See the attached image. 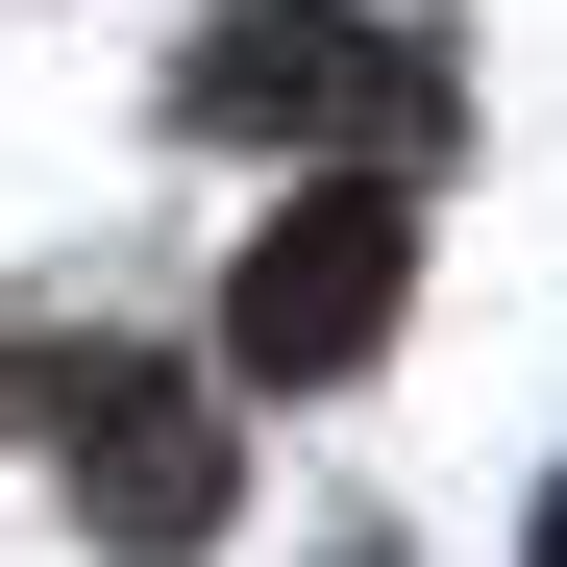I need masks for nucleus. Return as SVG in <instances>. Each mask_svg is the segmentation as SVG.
<instances>
[{
    "label": "nucleus",
    "instance_id": "obj_1",
    "mask_svg": "<svg viewBox=\"0 0 567 567\" xmlns=\"http://www.w3.org/2000/svg\"><path fill=\"white\" fill-rule=\"evenodd\" d=\"M173 100H198L223 148H370V173H420V148L468 124V74H444L420 25H370V0H223Z\"/></svg>",
    "mask_w": 567,
    "mask_h": 567
},
{
    "label": "nucleus",
    "instance_id": "obj_2",
    "mask_svg": "<svg viewBox=\"0 0 567 567\" xmlns=\"http://www.w3.org/2000/svg\"><path fill=\"white\" fill-rule=\"evenodd\" d=\"M395 297H420V198H395V173H321V198H271V223H247L223 346L271 370V395H321V370L395 346Z\"/></svg>",
    "mask_w": 567,
    "mask_h": 567
},
{
    "label": "nucleus",
    "instance_id": "obj_3",
    "mask_svg": "<svg viewBox=\"0 0 567 567\" xmlns=\"http://www.w3.org/2000/svg\"><path fill=\"white\" fill-rule=\"evenodd\" d=\"M25 395H50V444H74V518H100L124 567H198V543L247 518V444H223V395H173V370H74V346H25Z\"/></svg>",
    "mask_w": 567,
    "mask_h": 567
},
{
    "label": "nucleus",
    "instance_id": "obj_4",
    "mask_svg": "<svg viewBox=\"0 0 567 567\" xmlns=\"http://www.w3.org/2000/svg\"><path fill=\"white\" fill-rule=\"evenodd\" d=\"M518 567H567V494H543V543H518Z\"/></svg>",
    "mask_w": 567,
    "mask_h": 567
}]
</instances>
